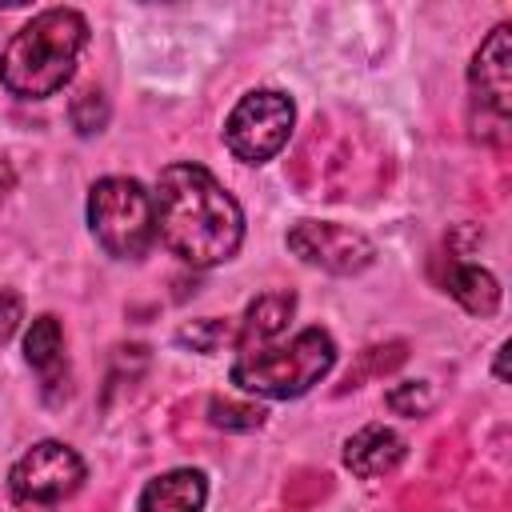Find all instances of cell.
Returning a JSON list of instances; mask_svg holds the SVG:
<instances>
[{
    "instance_id": "cell-16",
    "label": "cell",
    "mask_w": 512,
    "mask_h": 512,
    "mask_svg": "<svg viewBox=\"0 0 512 512\" xmlns=\"http://www.w3.org/2000/svg\"><path fill=\"white\" fill-rule=\"evenodd\" d=\"M432 400H436V392H432V384H424V380L396 384V388L384 396V404H388L392 412H400V416H424V412L432 408Z\"/></svg>"
},
{
    "instance_id": "cell-18",
    "label": "cell",
    "mask_w": 512,
    "mask_h": 512,
    "mask_svg": "<svg viewBox=\"0 0 512 512\" xmlns=\"http://www.w3.org/2000/svg\"><path fill=\"white\" fill-rule=\"evenodd\" d=\"M404 360V344H388V348H368L364 352V364L356 368V372H348V380H344V388H356L368 372H388V368H396Z\"/></svg>"
},
{
    "instance_id": "cell-7",
    "label": "cell",
    "mask_w": 512,
    "mask_h": 512,
    "mask_svg": "<svg viewBox=\"0 0 512 512\" xmlns=\"http://www.w3.org/2000/svg\"><path fill=\"white\" fill-rule=\"evenodd\" d=\"M288 248L324 268V272H336V276H352V272H364L372 260H376V244L348 228V224H332V220H300L292 224L288 232Z\"/></svg>"
},
{
    "instance_id": "cell-12",
    "label": "cell",
    "mask_w": 512,
    "mask_h": 512,
    "mask_svg": "<svg viewBox=\"0 0 512 512\" xmlns=\"http://www.w3.org/2000/svg\"><path fill=\"white\" fill-rule=\"evenodd\" d=\"M444 288H448V296L460 300V308L472 312V316H492L496 304H500V284H496V276H492L488 268H480V264L456 256L452 248H448Z\"/></svg>"
},
{
    "instance_id": "cell-13",
    "label": "cell",
    "mask_w": 512,
    "mask_h": 512,
    "mask_svg": "<svg viewBox=\"0 0 512 512\" xmlns=\"http://www.w3.org/2000/svg\"><path fill=\"white\" fill-rule=\"evenodd\" d=\"M292 312H296V296H292V292H264V296H256V300L248 304L244 320H240V336H236L240 352L268 348V344L288 328Z\"/></svg>"
},
{
    "instance_id": "cell-6",
    "label": "cell",
    "mask_w": 512,
    "mask_h": 512,
    "mask_svg": "<svg viewBox=\"0 0 512 512\" xmlns=\"http://www.w3.org/2000/svg\"><path fill=\"white\" fill-rule=\"evenodd\" d=\"M84 484V460L64 440L32 444L8 472V492L24 508H52L76 496Z\"/></svg>"
},
{
    "instance_id": "cell-10",
    "label": "cell",
    "mask_w": 512,
    "mask_h": 512,
    "mask_svg": "<svg viewBox=\"0 0 512 512\" xmlns=\"http://www.w3.org/2000/svg\"><path fill=\"white\" fill-rule=\"evenodd\" d=\"M24 360L40 372L44 380V396L56 404L60 400V384L68 388V360H64V332L56 316H36L28 336H24Z\"/></svg>"
},
{
    "instance_id": "cell-20",
    "label": "cell",
    "mask_w": 512,
    "mask_h": 512,
    "mask_svg": "<svg viewBox=\"0 0 512 512\" xmlns=\"http://www.w3.org/2000/svg\"><path fill=\"white\" fill-rule=\"evenodd\" d=\"M12 188H16V172H12V164L0 156V204L8 200V192H12Z\"/></svg>"
},
{
    "instance_id": "cell-17",
    "label": "cell",
    "mask_w": 512,
    "mask_h": 512,
    "mask_svg": "<svg viewBox=\"0 0 512 512\" xmlns=\"http://www.w3.org/2000/svg\"><path fill=\"white\" fill-rule=\"evenodd\" d=\"M176 340H180L184 348H192V352H216V348L228 340V324L216 320V316L192 320V324H184V328L176 332Z\"/></svg>"
},
{
    "instance_id": "cell-4",
    "label": "cell",
    "mask_w": 512,
    "mask_h": 512,
    "mask_svg": "<svg viewBox=\"0 0 512 512\" xmlns=\"http://www.w3.org/2000/svg\"><path fill=\"white\" fill-rule=\"evenodd\" d=\"M88 224L96 244L116 260H140L152 240V196L132 176H104L88 192Z\"/></svg>"
},
{
    "instance_id": "cell-1",
    "label": "cell",
    "mask_w": 512,
    "mask_h": 512,
    "mask_svg": "<svg viewBox=\"0 0 512 512\" xmlns=\"http://www.w3.org/2000/svg\"><path fill=\"white\" fill-rule=\"evenodd\" d=\"M152 224L160 244L192 268L232 260L244 240V212L236 196L192 160L168 164L156 176Z\"/></svg>"
},
{
    "instance_id": "cell-3",
    "label": "cell",
    "mask_w": 512,
    "mask_h": 512,
    "mask_svg": "<svg viewBox=\"0 0 512 512\" xmlns=\"http://www.w3.org/2000/svg\"><path fill=\"white\" fill-rule=\"evenodd\" d=\"M332 364H336L332 336L324 328H304L284 348L240 352V360L232 364L228 376L244 392L272 396V400H292V396H304L312 384H320Z\"/></svg>"
},
{
    "instance_id": "cell-11",
    "label": "cell",
    "mask_w": 512,
    "mask_h": 512,
    "mask_svg": "<svg viewBox=\"0 0 512 512\" xmlns=\"http://www.w3.org/2000/svg\"><path fill=\"white\" fill-rule=\"evenodd\" d=\"M400 460H404V440L384 424H368L344 444V464L360 480H380V476L396 472Z\"/></svg>"
},
{
    "instance_id": "cell-19",
    "label": "cell",
    "mask_w": 512,
    "mask_h": 512,
    "mask_svg": "<svg viewBox=\"0 0 512 512\" xmlns=\"http://www.w3.org/2000/svg\"><path fill=\"white\" fill-rule=\"evenodd\" d=\"M20 320H24V300L12 288H0V344L12 340V332L20 328Z\"/></svg>"
},
{
    "instance_id": "cell-2",
    "label": "cell",
    "mask_w": 512,
    "mask_h": 512,
    "mask_svg": "<svg viewBox=\"0 0 512 512\" xmlns=\"http://www.w3.org/2000/svg\"><path fill=\"white\" fill-rule=\"evenodd\" d=\"M88 44V20L76 8H44L36 12L0 52V84L16 100L56 96Z\"/></svg>"
},
{
    "instance_id": "cell-5",
    "label": "cell",
    "mask_w": 512,
    "mask_h": 512,
    "mask_svg": "<svg viewBox=\"0 0 512 512\" xmlns=\"http://www.w3.org/2000/svg\"><path fill=\"white\" fill-rule=\"evenodd\" d=\"M292 120H296V108L284 92L276 88H256L248 96L236 100V108L228 112L224 120V144L236 160L244 164H264L272 160L288 136H292Z\"/></svg>"
},
{
    "instance_id": "cell-14",
    "label": "cell",
    "mask_w": 512,
    "mask_h": 512,
    "mask_svg": "<svg viewBox=\"0 0 512 512\" xmlns=\"http://www.w3.org/2000/svg\"><path fill=\"white\" fill-rule=\"evenodd\" d=\"M208 420H212L216 428H228V432H252V428L264 424V408L212 396V400H208Z\"/></svg>"
},
{
    "instance_id": "cell-15",
    "label": "cell",
    "mask_w": 512,
    "mask_h": 512,
    "mask_svg": "<svg viewBox=\"0 0 512 512\" xmlns=\"http://www.w3.org/2000/svg\"><path fill=\"white\" fill-rule=\"evenodd\" d=\"M68 116H72V128H76L80 136L100 132V128L108 124V100H104V92H100V88H84V92H76Z\"/></svg>"
},
{
    "instance_id": "cell-9",
    "label": "cell",
    "mask_w": 512,
    "mask_h": 512,
    "mask_svg": "<svg viewBox=\"0 0 512 512\" xmlns=\"http://www.w3.org/2000/svg\"><path fill=\"white\" fill-rule=\"evenodd\" d=\"M208 476L200 468H172L144 484L136 512H204Z\"/></svg>"
},
{
    "instance_id": "cell-8",
    "label": "cell",
    "mask_w": 512,
    "mask_h": 512,
    "mask_svg": "<svg viewBox=\"0 0 512 512\" xmlns=\"http://www.w3.org/2000/svg\"><path fill=\"white\" fill-rule=\"evenodd\" d=\"M468 88L480 112H488L496 128H508V108H512V28L508 24H496L476 48L468 68Z\"/></svg>"
}]
</instances>
